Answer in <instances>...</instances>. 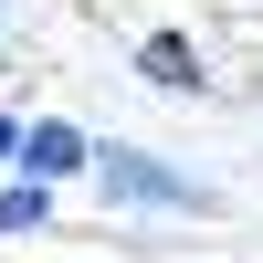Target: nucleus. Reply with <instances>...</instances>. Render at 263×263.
<instances>
[{"instance_id":"4","label":"nucleus","mask_w":263,"mask_h":263,"mask_svg":"<svg viewBox=\"0 0 263 263\" xmlns=\"http://www.w3.org/2000/svg\"><path fill=\"white\" fill-rule=\"evenodd\" d=\"M42 221H53V179H32V168H11V179H0V232L21 242V232H42Z\"/></svg>"},{"instance_id":"5","label":"nucleus","mask_w":263,"mask_h":263,"mask_svg":"<svg viewBox=\"0 0 263 263\" xmlns=\"http://www.w3.org/2000/svg\"><path fill=\"white\" fill-rule=\"evenodd\" d=\"M0 168H21V116L0 105Z\"/></svg>"},{"instance_id":"1","label":"nucleus","mask_w":263,"mask_h":263,"mask_svg":"<svg viewBox=\"0 0 263 263\" xmlns=\"http://www.w3.org/2000/svg\"><path fill=\"white\" fill-rule=\"evenodd\" d=\"M95 190H105V211H158V221H211V211H221V190H211V179H190L179 158L126 147V137L95 147Z\"/></svg>"},{"instance_id":"3","label":"nucleus","mask_w":263,"mask_h":263,"mask_svg":"<svg viewBox=\"0 0 263 263\" xmlns=\"http://www.w3.org/2000/svg\"><path fill=\"white\" fill-rule=\"evenodd\" d=\"M137 84H158V95H211V63L190 32H147L137 42Z\"/></svg>"},{"instance_id":"2","label":"nucleus","mask_w":263,"mask_h":263,"mask_svg":"<svg viewBox=\"0 0 263 263\" xmlns=\"http://www.w3.org/2000/svg\"><path fill=\"white\" fill-rule=\"evenodd\" d=\"M21 168H32V179H84V168H95V137H84L74 116H21Z\"/></svg>"}]
</instances>
